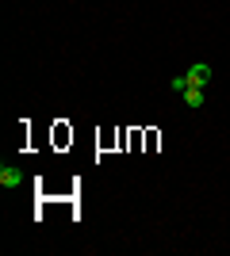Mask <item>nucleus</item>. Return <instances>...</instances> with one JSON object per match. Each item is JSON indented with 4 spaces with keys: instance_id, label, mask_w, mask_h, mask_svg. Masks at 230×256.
<instances>
[{
    "instance_id": "nucleus-1",
    "label": "nucleus",
    "mask_w": 230,
    "mask_h": 256,
    "mask_svg": "<svg viewBox=\"0 0 230 256\" xmlns=\"http://www.w3.org/2000/svg\"><path fill=\"white\" fill-rule=\"evenodd\" d=\"M188 84H196V88H203V84H207V80H211V76H215V69H211V65L207 62H196V65H192V69H188Z\"/></svg>"
},
{
    "instance_id": "nucleus-2",
    "label": "nucleus",
    "mask_w": 230,
    "mask_h": 256,
    "mask_svg": "<svg viewBox=\"0 0 230 256\" xmlns=\"http://www.w3.org/2000/svg\"><path fill=\"white\" fill-rule=\"evenodd\" d=\"M20 184H23V172L16 168V164H0V188L12 192V188H20Z\"/></svg>"
},
{
    "instance_id": "nucleus-3",
    "label": "nucleus",
    "mask_w": 230,
    "mask_h": 256,
    "mask_svg": "<svg viewBox=\"0 0 230 256\" xmlns=\"http://www.w3.org/2000/svg\"><path fill=\"white\" fill-rule=\"evenodd\" d=\"M180 96H184V104L192 107V111H196V107H203V88H196V84H188L184 92H180Z\"/></svg>"
}]
</instances>
